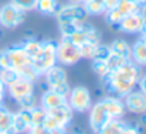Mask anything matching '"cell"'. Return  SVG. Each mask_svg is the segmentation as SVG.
Listing matches in <instances>:
<instances>
[{"label":"cell","mask_w":146,"mask_h":134,"mask_svg":"<svg viewBox=\"0 0 146 134\" xmlns=\"http://www.w3.org/2000/svg\"><path fill=\"white\" fill-rule=\"evenodd\" d=\"M141 75V66L136 65L132 59H129L118 69L109 71L108 75L101 79L102 88L109 96L123 97L138 86Z\"/></svg>","instance_id":"1"},{"label":"cell","mask_w":146,"mask_h":134,"mask_svg":"<svg viewBox=\"0 0 146 134\" xmlns=\"http://www.w3.org/2000/svg\"><path fill=\"white\" fill-rule=\"evenodd\" d=\"M54 65H57V41L44 40L41 52L31 61V66L40 76H43Z\"/></svg>","instance_id":"2"},{"label":"cell","mask_w":146,"mask_h":134,"mask_svg":"<svg viewBox=\"0 0 146 134\" xmlns=\"http://www.w3.org/2000/svg\"><path fill=\"white\" fill-rule=\"evenodd\" d=\"M81 58L80 47L74 44L70 38L61 37V40L57 43V64L62 66H71L78 64Z\"/></svg>","instance_id":"3"},{"label":"cell","mask_w":146,"mask_h":134,"mask_svg":"<svg viewBox=\"0 0 146 134\" xmlns=\"http://www.w3.org/2000/svg\"><path fill=\"white\" fill-rule=\"evenodd\" d=\"M58 24H64V23H85L88 18V13L84 7L82 3H72L70 1V4L61 6L60 10L55 14Z\"/></svg>","instance_id":"4"},{"label":"cell","mask_w":146,"mask_h":134,"mask_svg":"<svg viewBox=\"0 0 146 134\" xmlns=\"http://www.w3.org/2000/svg\"><path fill=\"white\" fill-rule=\"evenodd\" d=\"M138 11H141V4L136 0H119V3L113 9L105 11L104 14H105V20L109 26H118L119 21L125 16L138 13Z\"/></svg>","instance_id":"5"},{"label":"cell","mask_w":146,"mask_h":134,"mask_svg":"<svg viewBox=\"0 0 146 134\" xmlns=\"http://www.w3.org/2000/svg\"><path fill=\"white\" fill-rule=\"evenodd\" d=\"M67 103L74 110V113H87L92 106L91 93L85 86H75L70 90L67 96Z\"/></svg>","instance_id":"6"},{"label":"cell","mask_w":146,"mask_h":134,"mask_svg":"<svg viewBox=\"0 0 146 134\" xmlns=\"http://www.w3.org/2000/svg\"><path fill=\"white\" fill-rule=\"evenodd\" d=\"M26 13L14 7L11 3L3 4L0 7V26L4 28H16L24 23Z\"/></svg>","instance_id":"7"},{"label":"cell","mask_w":146,"mask_h":134,"mask_svg":"<svg viewBox=\"0 0 146 134\" xmlns=\"http://www.w3.org/2000/svg\"><path fill=\"white\" fill-rule=\"evenodd\" d=\"M112 117L109 116L106 107L104 106L102 100H98L97 103H94L90 110H88V122H90V127L94 131V134H97L99 131V129L108 123Z\"/></svg>","instance_id":"8"},{"label":"cell","mask_w":146,"mask_h":134,"mask_svg":"<svg viewBox=\"0 0 146 134\" xmlns=\"http://www.w3.org/2000/svg\"><path fill=\"white\" fill-rule=\"evenodd\" d=\"M4 54H6V58H7V62H9V68L11 69H16L19 71L20 68H23L24 65L27 64H31V59L27 56V54L24 52L21 44H16L11 45L6 49H3Z\"/></svg>","instance_id":"9"},{"label":"cell","mask_w":146,"mask_h":134,"mask_svg":"<svg viewBox=\"0 0 146 134\" xmlns=\"http://www.w3.org/2000/svg\"><path fill=\"white\" fill-rule=\"evenodd\" d=\"M125 109L133 114H142L146 112V96L141 90H132L123 96Z\"/></svg>","instance_id":"10"},{"label":"cell","mask_w":146,"mask_h":134,"mask_svg":"<svg viewBox=\"0 0 146 134\" xmlns=\"http://www.w3.org/2000/svg\"><path fill=\"white\" fill-rule=\"evenodd\" d=\"M36 92V85L34 82H30L27 79H23V78H19L16 82H13L11 85L7 86V93L9 96L16 102L19 100L20 97L23 96H27V95H31Z\"/></svg>","instance_id":"11"},{"label":"cell","mask_w":146,"mask_h":134,"mask_svg":"<svg viewBox=\"0 0 146 134\" xmlns=\"http://www.w3.org/2000/svg\"><path fill=\"white\" fill-rule=\"evenodd\" d=\"M142 23H143V17L138 11V13H132V14L125 16L119 21L118 28L121 33H125V34H139L141 28H142Z\"/></svg>","instance_id":"12"},{"label":"cell","mask_w":146,"mask_h":134,"mask_svg":"<svg viewBox=\"0 0 146 134\" xmlns=\"http://www.w3.org/2000/svg\"><path fill=\"white\" fill-rule=\"evenodd\" d=\"M46 78V83H47V89H54L62 83H67V72L62 66L60 65H54L52 68H50L48 71L43 75Z\"/></svg>","instance_id":"13"},{"label":"cell","mask_w":146,"mask_h":134,"mask_svg":"<svg viewBox=\"0 0 146 134\" xmlns=\"http://www.w3.org/2000/svg\"><path fill=\"white\" fill-rule=\"evenodd\" d=\"M104 106L106 107L109 116L112 119H122L126 113V109H125V104H123V100L122 97H116V96H105L104 99H101Z\"/></svg>","instance_id":"14"},{"label":"cell","mask_w":146,"mask_h":134,"mask_svg":"<svg viewBox=\"0 0 146 134\" xmlns=\"http://www.w3.org/2000/svg\"><path fill=\"white\" fill-rule=\"evenodd\" d=\"M67 103V97L55 93L54 90L51 89H47L43 92L41 95V100H40V106L46 110V112H50L52 109H57L58 106Z\"/></svg>","instance_id":"15"},{"label":"cell","mask_w":146,"mask_h":134,"mask_svg":"<svg viewBox=\"0 0 146 134\" xmlns=\"http://www.w3.org/2000/svg\"><path fill=\"white\" fill-rule=\"evenodd\" d=\"M47 113L51 114L57 120V123L60 124V127L70 126L71 122H72V117H74V110L70 107L68 103H64V104L58 106L57 109H52V110H50Z\"/></svg>","instance_id":"16"},{"label":"cell","mask_w":146,"mask_h":134,"mask_svg":"<svg viewBox=\"0 0 146 134\" xmlns=\"http://www.w3.org/2000/svg\"><path fill=\"white\" fill-rule=\"evenodd\" d=\"M131 59L139 66H146V44L141 38L131 47Z\"/></svg>","instance_id":"17"},{"label":"cell","mask_w":146,"mask_h":134,"mask_svg":"<svg viewBox=\"0 0 146 134\" xmlns=\"http://www.w3.org/2000/svg\"><path fill=\"white\" fill-rule=\"evenodd\" d=\"M128 123L123 119H111L108 123H105L97 134H121Z\"/></svg>","instance_id":"18"},{"label":"cell","mask_w":146,"mask_h":134,"mask_svg":"<svg viewBox=\"0 0 146 134\" xmlns=\"http://www.w3.org/2000/svg\"><path fill=\"white\" fill-rule=\"evenodd\" d=\"M60 7L61 4L58 3V0H37L36 10L44 16H55Z\"/></svg>","instance_id":"19"},{"label":"cell","mask_w":146,"mask_h":134,"mask_svg":"<svg viewBox=\"0 0 146 134\" xmlns=\"http://www.w3.org/2000/svg\"><path fill=\"white\" fill-rule=\"evenodd\" d=\"M94 28V26H91V24H88L87 21L85 23H82L81 26H80V28L71 35V37H68L74 44H77L78 47H81L82 44H85L87 41H88V34H90V31Z\"/></svg>","instance_id":"20"},{"label":"cell","mask_w":146,"mask_h":134,"mask_svg":"<svg viewBox=\"0 0 146 134\" xmlns=\"http://www.w3.org/2000/svg\"><path fill=\"white\" fill-rule=\"evenodd\" d=\"M21 47L24 49V52L27 54V56L33 61L40 52H41V48H43V41L37 40V38H27L24 43H21Z\"/></svg>","instance_id":"21"},{"label":"cell","mask_w":146,"mask_h":134,"mask_svg":"<svg viewBox=\"0 0 146 134\" xmlns=\"http://www.w3.org/2000/svg\"><path fill=\"white\" fill-rule=\"evenodd\" d=\"M109 48H111L112 54H116V55H121V56H125V58L131 59V45L128 44L125 40L118 38V40L112 41Z\"/></svg>","instance_id":"22"},{"label":"cell","mask_w":146,"mask_h":134,"mask_svg":"<svg viewBox=\"0 0 146 134\" xmlns=\"http://www.w3.org/2000/svg\"><path fill=\"white\" fill-rule=\"evenodd\" d=\"M13 114L3 103L0 104V134L6 133L11 126H13Z\"/></svg>","instance_id":"23"},{"label":"cell","mask_w":146,"mask_h":134,"mask_svg":"<svg viewBox=\"0 0 146 134\" xmlns=\"http://www.w3.org/2000/svg\"><path fill=\"white\" fill-rule=\"evenodd\" d=\"M84 7L88 13V16H98V14H104L105 6H104V0H88L87 3H84Z\"/></svg>","instance_id":"24"},{"label":"cell","mask_w":146,"mask_h":134,"mask_svg":"<svg viewBox=\"0 0 146 134\" xmlns=\"http://www.w3.org/2000/svg\"><path fill=\"white\" fill-rule=\"evenodd\" d=\"M19 76L20 78H23V79H27V81H30V82H38V79L41 78L37 72H36V69L31 66V64H27V65H24L23 68H20L19 71Z\"/></svg>","instance_id":"25"},{"label":"cell","mask_w":146,"mask_h":134,"mask_svg":"<svg viewBox=\"0 0 146 134\" xmlns=\"http://www.w3.org/2000/svg\"><path fill=\"white\" fill-rule=\"evenodd\" d=\"M47 112L41 107V106H34L31 107V122H30V127L31 126H43V122L46 119Z\"/></svg>","instance_id":"26"},{"label":"cell","mask_w":146,"mask_h":134,"mask_svg":"<svg viewBox=\"0 0 146 134\" xmlns=\"http://www.w3.org/2000/svg\"><path fill=\"white\" fill-rule=\"evenodd\" d=\"M19 72L16 69H11V68H7V69H1L0 71V79L3 81V83L6 86L11 85L13 82H16L19 79Z\"/></svg>","instance_id":"27"},{"label":"cell","mask_w":146,"mask_h":134,"mask_svg":"<svg viewBox=\"0 0 146 134\" xmlns=\"http://www.w3.org/2000/svg\"><path fill=\"white\" fill-rule=\"evenodd\" d=\"M9 3H11L14 7H17L19 10L24 13L36 10V6H37V0H10Z\"/></svg>","instance_id":"28"},{"label":"cell","mask_w":146,"mask_h":134,"mask_svg":"<svg viewBox=\"0 0 146 134\" xmlns=\"http://www.w3.org/2000/svg\"><path fill=\"white\" fill-rule=\"evenodd\" d=\"M128 61H129V58H125V56H121V55H116V54L111 52L109 58L106 59V65H108L109 71H113V69H118L119 66H122Z\"/></svg>","instance_id":"29"},{"label":"cell","mask_w":146,"mask_h":134,"mask_svg":"<svg viewBox=\"0 0 146 134\" xmlns=\"http://www.w3.org/2000/svg\"><path fill=\"white\" fill-rule=\"evenodd\" d=\"M91 61H92V71L95 72V75L99 79L105 78L108 75V72H109L106 61H99V59H91Z\"/></svg>","instance_id":"30"},{"label":"cell","mask_w":146,"mask_h":134,"mask_svg":"<svg viewBox=\"0 0 146 134\" xmlns=\"http://www.w3.org/2000/svg\"><path fill=\"white\" fill-rule=\"evenodd\" d=\"M16 103L19 104V109H31V107L37 106V96L34 93H31V95L20 97L19 100H16Z\"/></svg>","instance_id":"31"},{"label":"cell","mask_w":146,"mask_h":134,"mask_svg":"<svg viewBox=\"0 0 146 134\" xmlns=\"http://www.w3.org/2000/svg\"><path fill=\"white\" fill-rule=\"evenodd\" d=\"M13 129L17 131V134L27 133V130H29V124L21 119V116L17 112L13 114Z\"/></svg>","instance_id":"32"},{"label":"cell","mask_w":146,"mask_h":134,"mask_svg":"<svg viewBox=\"0 0 146 134\" xmlns=\"http://www.w3.org/2000/svg\"><path fill=\"white\" fill-rule=\"evenodd\" d=\"M82 24V23H81ZM81 24H77V23H64V24H58L60 26V33H61V37H71L78 28Z\"/></svg>","instance_id":"33"},{"label":"cell","mask_w":146,"mask_h":134,"mask_svg":"<svg viewBox=\"0 0 146 134\" xmlns=\"http://www.w3.org/2000/svg\"><path fill=\"white\" fill-rule=\"evenodd\" d=\"M111 55V48L109 45H104V44H98L95 54H94V59H99V61H106Z\"/></svg>","instance_id":"34"},{"label":"cell","mask_w":146,"mask_h":134,"mask_svg":"<svg viewBox=\"0 0 146 134\" xmlns=\"http://www.w3.org/2000/svg\"><path fill=\"white\" fill-rule=\"evenodd\" d=\"M81 49V56L82 58H87V59H94V54H95V49H97V45L95 44H82L80 47Z\"/></svg>","instance_id":"35"},{"label":"cell","mask_w":146,"mask_h":134,"mask_svg":"<svg viewBox=\"0 0 146 134\" xmlns=\"http://www.w3.org/2000/svg\"><path fill=\"white\" fill-rule=\"evenodd\" d=\"M51 90H54L55 93H58V95L67 97L68 93H70V90H71V88H70V85H68V82H67V83H62V85H60V86H57V88H54V89H51Z\"/></svg>","instance_id":"36"},{"label":"cell","mask_w":146,"mask_h":134,"mask_svg":"<svg viewBox=\"0 0 146 134\" xmlns=\"http://www.w3.org/2000/svg\"><path fill=\"white\" fill-rule=\"evenodd\" d=\"M27 134H50V131L44 126H31L29 127Z\"/></svg>","instance_id":"37"},{"label":"cell","mask_w":146,"mask_h":134,"mask_svg":"<svg viewBox=\"0 0 146 134\" xmlns=\"http://www.w3.org/2000/svg\"><path fill=\"white\" fill-rule=\"evenodd\" d=\"M20 116H21V119L29 124V127H30V122H31V109H19V112H17Z\"/></svg>","instance_id":"38"},{"label":"cell","mask_w":146,"mask_h":134,"mask_svg":"<svg viewBox=\"0 0 146 134\" xmlns=\"http://www.w3.org/2000/svg\"><path fill=\"white\" fill-rule=\"evenodd\" d=\"M65 129H67V134H85V131H84L80 126H72V124H70V126H67Z\"/></svg>","instance_id":"39"},{"label":"cell","mask_w":146,"mask_h":134,"mask_svg":"<svg viewBox=\"0 0 146 134\" xmlns=\"http://www.w3.org/2000/svg\"><path fill=\"white\" fill-rule=\"evenodd\" d=\"M138 86H139V90L146 96V72L141 75V78L138 81Z\"/></svg>","instance_id":"40"},{"label":"cell","mask_w":146,"mask_h":134,"mask_svg":"<svg viewBox=\"0 0 146 134\" xmlns=\"http://www.w3.org/2000/svg\"><path fill=\"white\" fill-rule=\"evenodd\" d=\"M121 134H141V133H139V130H138L136 127H133V126H131V124H126L125 129L121 131Z\"/></svg>","instance_id":"41"},{"label":"cell","mask_w":146,"mask_h":134,"mask_svg":"<svg viewBox=\"0 0 146 134\" xmlns=\"http://www.w3.org/2000/svg\"><path fill=\"white\" fill-rule=\"evenodd\" d=\"M119 3V0H104V6H105V10L108 11V10H111V9H113L116 4Z\"/></svg>","instance_id":"42"},{"label":"cell","mask_w":146,"mask_h":134,"mask_svg":"<svg viewBox=\"0 0 146 134\" xmlns=\"http://www.w3.org/2000/svg\"><path fill=\"white\" fill-rule=\"evenodd\" d=\"M6 93H7V86L3 83V81L0 79V103H3L4 97H6Z\"/></svg>","instance_id":"43"},{"label":"cell","mask_w":146,"mask_h":134,"mask_svg":"<svg viewBox=\"0 0 146 134\" xmlns=\"http://www.w3.org/2000/svg\"><path fill=\"white\" fill-rule=\"evenodd\" d=\"M139 116H141V117H139V124L145 129L146 127V112L145 113H142V114H139Z\"/></svg>","instance_id":"44"},{"label":"cell","mask_w":146,"mask_h":134,"mask_svg":"<svg viewBox=\"0 0 146 134\" xmlns=\"http://www.w3.org/2000/svg\"><path fill=\"white\" fill-rule=\"evenodd\" d=\"M50 134H67V129H55V130H51Z\"/></svg>","instance_id":"45"},{"label":"cell","mask_w":146,"mask_h":134,"mask_svg":"<svg viewBox=\"0 0 146 134\" xmlns=\"http://www.w3.org/2000/svg\"><path fill=\"white\" fill-rule=\"evenodd\" d=\"M141 35H146V20L143 18V23H142V28H141Z\"/></svg>","instance_id":"46"},{"label":"cell","mask_w":146,"mask_h":134,"mask_svg":"<svg viewBox=\"0 0 146 134\" xmlns=\"http://www.w3.org/2000/svg\"><path fill=\"white\" fill-rule=\"evenodd\" d=\"M141 14H142V17L146 20V4H142L141 6V11H139Z\"/></svg>","instance_id":"47"},{"label":"cell","mask_w":146,"mask_h":134,"mask_svg":"<svg viewBox=\"0 0 146 134\" xmlns=\"http://www.w3.org/2000/svg\"><path fill=\"white\" fill-rule=\"evenodd\" d=\"M136 1H138L141 6H142V4H146V0H136Z\"/></svg>","instance_id":"48"},{"label":"cell","mask_w":146,"mask_h":134,"mask_svg":"<svg viewBox=\"0 0 146 134\" xmlns=\"http://www.w3.org/2000/svg\"><path fill=\"white\" fill-rule=\"evenodd\" d=\"M141 40L143 41V44H146V35H141Z\"/></svg>","instance_id":"49"},{"label":"cell","mask_w":146,"mask_h":134,"mask_svg":"<svg viewBox=\"0 0 146 134\" xmlns=\"http://www.w3.org/2000/svg\"><path fill=\"white\" fill-rule=\"evenodd\" d=\"M70 1H72V3H81L80 0H70Z\"/></svg>","instance_id":"50"},{"label":"cell","mask_w":146,"mask_h":134,"mask_svg":"<svg viewBox=\"0 0 146 134\" xmlns=\"http://www.w3.org/2000/svg\"><path fill=\"white\" fill-rule=\"evenodd\" d=\"M80 1H81V3H82V4H84V3H87V1H88V0H80Z\"/></svg>","instance_id":"51"},{"label":"cell","mask_w":146,"mask_h":134,"mask_svg":"<svg viewBox=\"0 0 146 134\" xmlns=\"http://www.w3.org/2000/svg\"><path fill=\"white\" fill-rule=\"evenodd\" d=\"M0 104H1V103H0Z\"/></svg>","instance_id":"52"}]
</instances>
